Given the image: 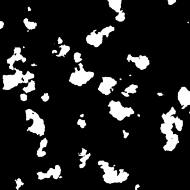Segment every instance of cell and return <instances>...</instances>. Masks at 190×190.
Segmentation results:
<instances>
[{"label":"cell","instance_id":"6da1fadb","mask_svg":"<svg viewBox=\"0 0 190 190\" xmlns=\"http://www.w3.org/2000/svg\"><path fill=\"white\" fill-rule=\"evenodd\" d=\"M181 121H180V120H178V121H176L175 123H176V127H177V129L178 130H181V128H182V122H181Z\"/></svg>","mask_w":190,"mask_h":190}]
</instances>
